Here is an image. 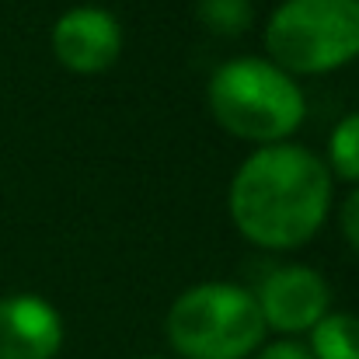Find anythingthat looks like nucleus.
Instances as JSON below:
<instances>
[{
	"instance_id": "obj_1",
	"label": "nucleus",
	"mask_w": 359,
	"mask_h": 359,
	"mask_svg": "<svg viewBox=\"0 0 359 359\" xmlns=\"http://www.w3.org/2000/svg\"><path fill=\"white\" fill-rule=\"evenodd\" d=\"M332 203V171L297 143H265L231 182V217L262 248H297L318 234Z\"/></svg>"
},
{
	"instance_id": "obj_2",
	"label": "nucleus",
	"mask_w": 359,
	"mask_h": 359,
	"mask_svg": "<svg viewBox=\"0 0 359 359\" xmlns=\"http://www.w3.org/2000/svg\"><path fill=\"white\" fill-rule=\"evenodd\" d=\"M210 109L234 136L283 143L304 122L307 102L283 67L258 56H234L210 77Z\"/></svg>"
},
{
	"instance_id": "obj_3",
	"label": "nucleus",
	"mask_w": 359,
	"mask_h": 359,
	"mask_svg": "<svg viewBox=\"0 0 359 359\" xmlns=\"http://www.w3.org/2000/svg\"><path fill=\"white\" fill-rule=\"evenodd\" d=\"M168 339L185 359H244L262 346L265 321L238 283H199L171 304Z\"/></svg>"
},
{
	"instance_id": "obj_4",
	"label": "nucleus",
	"mask_w": 359,
	"mask_h": 359,
	"mask_svg": "<svg viewBox=\"0 0 359 359\" xmlns=\"http://www.w3.org/2000/svg\"><path fill=\"white\" fill-rule=\"evenodd\" d=\"M265 46L286 74H325L359 56V0H283Z\"/></svg>"
},
{
	"instance_id": "obj_5",
	"label": "nucleus",
	"mask_w": 359,
	"mask_h": 359,
	"mask_svg": "<svg viewBox=\"0 0 359 359\" xmlns=\"http://www.w3.org/2000/svg\"><path fill=\"white\" fill-rule=\"evenodd\" d=\"M255 300H258L265 328L272 325L276 332H307L328 314L332 293H328L325 276H318L314 269L283 265L262 279Z\"/></svg>"
},
{
	"instance_id": "obj_6",
	"label": "nucleus",
	"mask_w": 359,
	"mask_h": 359,
	"mask_svg": "<svg viewBox=\"0 0 359 359\" xmlns=\"http://www.w3.org/2000/svg\"><path fill=\"white\" fill-rule=\"evenodd\" d=\"M122 49V28L112 11L84 4L70 7L53 25V53L74 74H98L116 63Z\"/></svg>"
},
{
	"instance_id": "obj_7",
	"label": "nucleus",
	"mask_w": 359,
	"mask_h": 359,
	"mask_svg": "<svg viewBox=\"0 0 359 359\" xmlns=\"http://www.w3.org/2000/svg\"><path fill=\"white\" fill-rule=\"evenodd\" d=\"M63 346V321L42 297L0 300V359H53Z\"/></svg>"
},
{
	"instance_id": "obj_8",
	"label": "nucleus",
	"mask_w": 359,
	"mask_h": 359,
	"mask_svg": "<svg viewBox=\"0 0 359 359\" xmlns=\"http://www.w3.org/2000/svg\"><path fill=\"white\" fill-rule=\"evenodd\" d=\"M314 359H359V318L356 314H325L311 328Z\"/></svg>"
},
{
	"instance_id": "obj_9",
	"label": "nucleus",
	"mask_w": 359,
	"mask_h": 359,
	"mask_svg": "<svg viewBox=\"0 0 359 359\" xmlns=\"http://www.w3.org/2000/svg\"><path fill=\"white\" fill-rule=\"evenodd\" d=\"M328 161H332V171L339 178L359 182V112H349L346 119H339V126L332 129Z\"/></svg>"
},
{
	"instance_id": "obj_10",
	"label": "nucleus",
	"mask_w": 359,
	"mask_h": 359,
	"mask_svg": "<svg viewBox=\"0 0 359 359\" xmlns=\"http://www.w3.org/2000/svg\"><path fill=\"white\" fill-rule=\"evenodd\" d=\"M251 0H199V18L220 35H241L251 25Z\"/></svg>"
},
{
	"instance_id": "obj_11",
	"label": "nucleus",
	"mask_w": 359,
	"mask_h": 359,
	"mask_svg": "<svg viewBox=\"0 0 359 359\" xmlns=\"http://www.w3.org/2000/svg\"><path fill=\"white\" fill-rule=\"evenodd\" d=\"M342 231H346L349 244L359 251V189L346 199V206H342Z\"/></svg>"
},
{
	"instance_id": "obj_12",
	"label": "nucleus",
	"mask_w": 359,
	"mask_h": 359,
	"mask_svg": "<svg viewBox=\"0 0 359 359\" xmlns=\"http://www.w3.org/2000/svg\"><path fill=\"white\" fill-rule=\"evenodd\" d=\"M255 359H314V356H311L304 346H297V342H272V346H265Z\"/></svg>"
}]
</instances>
